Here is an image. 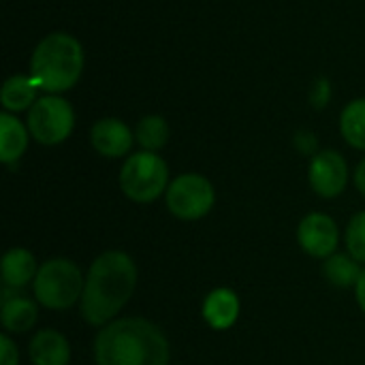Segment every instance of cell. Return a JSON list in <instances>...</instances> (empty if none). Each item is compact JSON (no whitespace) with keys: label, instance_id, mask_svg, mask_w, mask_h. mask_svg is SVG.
<instances>
[{"label":"cell","instance_id":"cell-4","mask_svg":"<svg viewBox=\"0 0 365 365\" xmlns=\"http://www.w3.org/2000/svg\"><path fill=\"white\" fill-rule=\"evenodd\" d=\"M81 269L68 259H51L43 263L34 278V297L49 310H66L83 295Z\"/></svg>","mask_w":365,"mask_h":365},{"label":"cell","instance_id":"cell-24","mask_svg":"<svg viewBox=\"0 0 365 365\" xmlns=\"http://www.w3.org/2000/svg\"><path fill=\"white\" fill-rule=\"evenodd\" d=\"M355 184H357L359 192L365 197V158L359 163V167L355 171Z\"/></svg>","mask_w":365,"mask_h":365},{"label":"cell","instance_id":"cell-3","mask_svg":"<svg viewBox=\"0 0 365 365\" xmlns=\"http://www.w3.org/2000/svg\"><path fill=\"white\" fill-rule=\"evenodd\" d=\"M83 71V49L79 41L66 32L47 34L34 49L30 60V77L45 92L71 90Z\"/></svg>","mask_w":365,"mask_h":365},{"label":"cell","instance_id":"cell-10","mask_svg":"<svg viewBox=\"0 0 365 365\" xmlns=\"http://www.w3.org/2000/svg\"><path fill=\"white\" fill-rule=\"evenodd\" d=\"M92 145L98 154L107 156V158H120L124 154L130 152L133 148V133L130 128L115 120V118H105V120H98L94 126H92Z\"/></svg>","mask_w":365,"mask_h":365},{"label":"cell","instance_id":"cell-6","mask_svg":"<svg viewBox=\"0 0 365 365\" xmlns=\"http://www.w3.org/2000/svg\"><path fill=\"white\" fill-rule=\"evenodd\" d=\"M73 107L60 96H43L28 111V130L43 145L62 143L73 133Z\"/></svg>","mask_w":365,"mask_h":365},{"label":"cell","instance_id":"cell-12","mask_svg":"<svg viewBox=\"0 0 365 365\" xmlns=\"http://www.w3.org/2000/svg\"><path fill=\"white\" fill-rule=\"evenodd\" d=\"M240 317V297L231 289H216L203 302V319L212 329H229Z\"/></svg>","mask_w":365,"mask_h":365},{"label":"cell","instance_id":"cell-14","mask_svg":"<svg viewBox=\"0 0 365 365\" xmlns=\"http://www.w3.org/2000/svg\"><path fill=\"white\" fill-rule=\"evenodd\" d=\"M28 148V130L11 113L0 115V160L13 165Z\"/></svg>","mask_w":365,"mask_h":365},{"label":"cell","instance_id":"cell-19","mask_svg":"<svg viewBox=\"0 0 365 365\" xmlns=\"http://www.w3.org/2000/svg\"><path fill=\"white\" fill-rule=\"evenodd\" d=\"M135 135L145 152H156L169 141V124L160 115H145L139 120Z\"/></svg>","mask_w":365,"mask_h":365},{"label":"cell","instance_id":"cell-8","mask_svg":"<svg viewBox=\"0 0 365 365\" xmlns=\"http://www.w3.org/2000/svg\"><path fill=\"white\" fill-rule=\"evenodd\" d=\"M308 178H310V186L319 197L334 199L342 195L349 182V169L344 156L338 154L336 150L319 152L310 163Z\"/></svg>","mask_w":365,"mask_h":365},{"label":"cell","instance_id":"cell-9","mask_svg":"<svg viewBox=\"0 0 365 365\" xmlns=\"http://www.w3.org/2000/svg\"><path fill=\"white\" fill-rule=\"evenodd\" d=\"M297 240L304 252L314 259H329L340 242V231L327 214H308L297 229Z\"/></svg>","mask_w":365,"mask_h":365},{"label":"cell","instance_id":"cell-5","mask_svg":"<svg viewBox=\"0 0 365 365\" xmlns=\"http://www.w3.org/2000/svg\"><path fill=\"white\" fill-rule=\"evenodd\" d=\"M120 188L135 203L156 201L169 188L167 163L156 152L133 154L120 171Z\"/></svg>","mask_w":365,"mask_h":365},{"label":"cell","instance_id":"cell-18","mask_svg":"<svg viewBox=\"0 0 365 365\" xmlns=\"http://www.w3.org/2000/svg\"><path fill=\"white\" fill-rule=\"evenodd\" d=\"M340 130L353 148L365 150V98L346 105L340 118Z\"/></svg>","mask_w":365,"mask_h":365},{"label":"cell","instance_id":"cell-23","mask_svg":"<svg viewBox=\"0 0 365 365\" xmlns=\"http://www.w3.org/2000/svg\"><path fill=\"white\" fill-rule=\"evenodd\" d=\"M355 295H357V304H359V308L365 312V269L361 272L359 282H357V287H355Z\"/></svg>","mask_w":365,"mask_h":365},{"label":"cell","instance_id":"cell-20","mask_svg":"<svg viewBox=\"0 0 365 365\" xmlns=\"http://www.w3.org/2000/svg\"><path fill=\"white\" fill-rule=\"evenodd\" d=\"M346 246L353 259L365 263V212H359L351 218L346 227Z\"/></svg>","mask_w":365,"mask_h":365},{"label":"cell","instance_id":"cell-7","mask_svg":"<svg viewBox=\"0 0 365 365\" xmlns=\"http://www.w3.org/2000/svg\"><path fill=\"white\" fill-rule=\"evenodd\" d=\"M167 207L180 220H199L214 207L216 195L210 184L199 173H184L175 178L167 188Z\"/></svg>","mask_w":365,"mask_h":365},{"label":"cell","instance_id":"cell-11","mask_svg":"<svg viewBox=\"0 0 365 365\" xmlns=\"http://www.w3.org/2000/svg\"><path fill=\"white\" fill-rule=\"evenodd\" d=\"M30 359L34 365H68L71 344L56 329H43L30 340Z\"/></svg>","mask_w":365,"mask_h":365},{"label":"cell","instance_id":"cell-15","mask_svg":"<svg viewBox=\"0 0 365 365\" xmlns=\"http://www.w3.org/2000/svg\"><path fill=\"white\" fill-rule=\"evenodd\" d=\"M36 306L28 297H4L0 321L2 327L11 334H24L36 323Z\"/></svg>","mask_w":365,"mask_h":365},{"label":"cell","instance_id":"cell-13","mask_svg":"<svg viewBox=\"0 0 365 365\" xmlns=\"http://www.w3.org/2000/svg\"><path fill=\"white\" fill-rule=\"evenodd\" d=\"M36 259L26 248H11L2 259V280L11 289L26 287L32 278H36Z\"/></svg>","mask_w":365,"mask_h":365},{"label":"cell","instance_id":"cell-17","mask_svg":"<svg viewBox=\"0 0 365 365\" xmlns=\"http://www.w3.org/2000/svg\"><path fill=\"white\" fill-rule=\"evenodd\" d=\"M323 274L334 287L349 289V287H357L361 269L357 259L349 255H331L323 265Z\"/></svg>","mask_w":365,"mask_h":365},{"label":"cell","instance_id":"cell-2","mask_svg":"<svg viewBox=\"0 0 365 365\" xmlns=\"http://www.w3.org/2000/svg\"><path fill=\"white\" fill-rule=\"evenodd\" d=\"M98 365H169L165 334L145 319H120L105 325L94 340Z\"/></svg>","mask_w":365,"mask_h":365},{"label":"cell","instance_id":"cell-21","mask_svg":"<svg viewBox=\"0 0 365 365\" xmlns=\"http://www.w3.org/2000/svg\"><path fill=\"white\" fill-rule=\"evenodd\" d=\"M19 361V353L15 349V344L11 342L9 336H0V365H17Z\"/></svg>","mask_w":365,"mask_h":365},{"label":"cell","instance_id":"cell-1","mask_svg":"<svg viewBox=\"0 0 365 365\" xmlns=\"http://www.w3.org/2000/svg\"><path fill=\"white\" fill-rule=\"evenodd\" d=\"M137 265L126 252H103L88 269L81 295V317L88 325L101 327L111 321L133 297Z\"/></svg>","mask_w":365,"mask_h":365},{"label":"cell","instance_id":"cell-22","mask_svg":"<svg viewBox=\"0 0 365 365\" xmlns=\"http://www.w3.org/2000/svg\"><path fill=\"white\" fill-rule=\"evenodd\" d=\"M297 145H299V150H302L304 154H312V152L317 150V139H314L310 133H299Z\"/></svg>","mask_w":365,"mask_h":365},{"label":"cell","instance_id":"cell-16","mask_svg":"<svg viewBox=\"0 0 365 365\" xmlns=\"http://www.w3.org/2000/svg\"><path fill=\"white\" fill-rule=\"evenodd\" d=\"M36 81L32 77L26 75H13L4 81L2 92H0V101L2 107L9 111H24L30 109L36 103Z\"/></svg>","mask_w":365,"mask_h":365}]
</instances>
